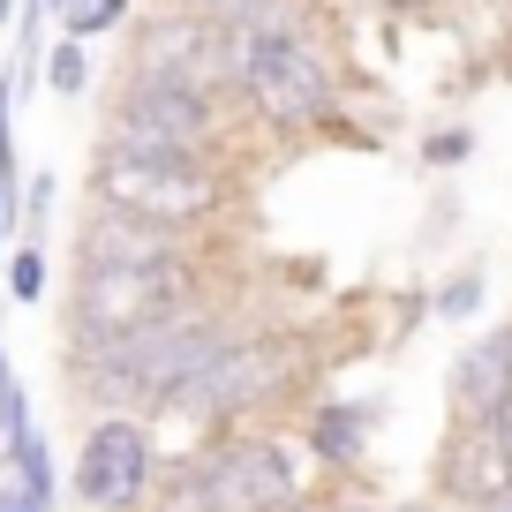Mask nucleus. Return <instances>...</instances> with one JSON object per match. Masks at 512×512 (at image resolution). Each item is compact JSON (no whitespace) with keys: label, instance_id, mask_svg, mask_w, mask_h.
Returning <instances> with one entry per match:
<instances>
[{"label":"nucleus","instance_id":"obj_1","mask_svg":"<svg viewBox=\"0 0 512 512\" xmlns=\"http://www.w3.org/2000/svg\"><path fill=\"white\" fill-rule=\"evenodd\" d=\"M302 400H317V347H309V332H287V324H241V332L181 384L174 400L151 415V430H159V437L181 430L189 452H196V445H211V437H226V430L279 422L287 407H302ZM174 460H181V452H174Z\"/></svg>","mask_w":512,"mask_h":512},{"label":"nucleus","instance_id":"obj_2","mask_svg":"<svg viewBox=\"0 0 512 512\" xmlns=\"http://www.w3.org/2000/svg\"><path fill=\"white\" fill-rule=\"evenodd\" d=\"M241 332L234 302L211 294V302H189L174 317H151L136 332H106V339H68V384H76L91 407L106 415H159L181 384Z\"/></svg>","mask_w":512,"mask_h":512},{"label":"nucleus","instance_id":"obj_3","mask_svg":"<svg viewBox=\"0 0 512 512\" xmlns=\"http://www.w3.org/2000/svg\"><path fill=\"white\" fill-rule=\"evenodd\" d=\"M309 445L287 437L279 422H256V430H226L211 445L166 460L159 490L144 512H287L309 490Z\"/></svg>","mask_w":512,"mask_h":512},{"label":"nucleus","instance_id":"obj_4","mask_svg":"<svg viewBox=\"0 0 512 512\" xmlns=\"http://www.w3.org/2000/svg\"><path fill=\"white\" fill-rule=\"evenodd\" d=\"M241 121L264 144H309L347 128V76L324 31H287V38H249L241 68Z\"/></svg>","mask_w":512,"mask_h":512},{"label":"nucleus","instance_id":"obj_5","mask_svg":"<svg viewBox=\"0 0 512 512\" xmlns=\"http://www.w3.org/2000/svg\"><path fill=\"white\" fill-rule=\"evenodd\" d=\"M83 189H91V204L136 211V219L181 226V234H219V226L241 211L234 159H151V151L98 144Z\"/></svg>","mask_w":512,"mask_h":512},{"label":"nucleus","instance_id":"obj_6","mask_svg":"<svg viewBox=\"0 0 512 512\" xmlns=\"http://www.w3.org/2000/svg\"><path fill=\"white\" fill-rule=\"evenodd\" d=\"M249 136L234 98L189 91V83H159V76H113L98 144L121 151H151V159H226Z\"/></svg>","mask_w":512,"mask_h":512},{"label":"nucleus","instance_id":"obj_7","mask_svg":"<svg viewBox=\"0 0 512 512\" xmlns=\"http://www.w3.org/2000/svg\"><path fill=\"white\" fill-rule=\"evenodd\" d=\"M211 256H181V264H76L68 279L61 324L68 339H106V332H136L151 317H174L189 302H211Z\"/></svg>","mask_w":512,"mask_h":512},{"label":"nucleus","instance_id":"obj_8","mask_svg":"<svg viewBox=\"0 0 512 512\" xmlns=\"http://www.w3.org/2000/svg\"><path fill=\"white\" fill-rule=\"evenodd\" d=\"M241 68H249V31H226V23H211V16H189L174 0L128 16L121 76L189 83V91H211V98H234L241 106Z\"/></svg>","mask_w":512,"mask_h":512},{"label":"nucleus","instance_id":"obj_9","mask_svg":"<svg viewBox=\"0 0 512 512\" xmlns=\"http://www.w3.org/2000/svg\"><path fill=\"white\" fill-rule=\"evenodd\" d=\"M166 475L159 430L144 415H98L76 452V505L91 512H144Z\"/></svg>","mask_w":512,"mask_h":512},{"label":"nucleus","instance_id":"obj_10","mask_svg":"<svg viewBox=\"0 0 512 512\" xmlns=\"http://www.w3.org/2000/svg\"><path fill=\"white\" fill-rule=\"evenodd\" d=\"M181 256H219V234H181L113 204H91L76 226V264H181Z\"/></svg>","mask_w":512,"mask_h":512},{"label":"nucleus","instance_id":"obj_11","mask_svg":"<svg viewBox=\"0 0 512 512\" xmlns=\"http://www.w3.org/2000/svg\"><path fill=\"white\" fill-rule=\"evenodd\" d=\"M512 482V452L497 422H445V445L430 467V497L452 512H482L497 490Z\"/></svg>","mask_w":512,"mask_h":512},{"label":"nucleus","instance_id":"obj_12","mask_svg":"<svg viewBox=\"0 0 512 512\" xmlns=\"http://www.w3.org/2000/svg\"><path fill=\"white\" fill-rule=\"evenodd\" d=\"M512 407V324L475 332L445 369V415L452 422H497Z\"/></svg>","mask_w":512,"mask_h":512},{"label":"nucleus","instance_id":"obj_13","mask_svg":"<svg viewBox=\"0 0 512 512\" xmlns=\"http://www.w3.org/2000/svg\"><path fill=\"white\" fill-rule=\"evenodd\" d=\"M369 430H377V407L369 400H309V415H302L309 460L332 467V475H354L369 460Z\"/></svg>","mask_w":512,"mask_h":512},{"label":"nucleus","instance_id":"obj_14","mask_svg":"<svg viewBox=\"0 0 512 512\" xmlns=\"http://www.w3.org/2000/svg\"><path fill=\"white\" fill-rule=\"evenodd\" d=\"M189 16H211L226 31L249 38H287V31H324L332 23V0H174Z\"/></svg>","mask_w":512,"mask_h":512},{"label":"nucleus","instance_id":"obj_15","mask_svg":"<svg viewBox=\"0 0 512 512\" xmlns=\"http://www.w3.org/2000/svg\"><path fill=\"white\" fill-rule=\"evenodd\" d=\"M128 16H136V0H53V23H61V38H113L128 31Z\"/></svg>","mask_w":512,"mask_h":512},{"label":"nucleus","instance_id":"obj_16","mask_svg":"<svg viewBox=\"0 0 512 512\" xmlns=\"http://www.w3.org/2000/svg\"><path fill=\"white\" fill-rule=\"evenodd\" d=\"M38 83H46L53 98H83V91H91V46H83V38H46Z\"/></svg>","mask_w":512,"mask_h":512},{"label":"nucleus","instance_id":"obj_17","mask_svg":"<svg viewBox=\"0 0 512 512\" xmlns=\"http://www.w3.org/2000/svg\"><path fill=\"white\" fill-rule=\"evenodd\" d=\"M8 467H16V482L38 497V505H53V452H46V437H38V430H23L16 445H8Z\"/></svg>","mask_w":512,"mask_h":512},{"label":"nucleus","instance_id":"obj_18","mask_svg":"<svg viewBox=\"0 0 512 512\" xmlns=\"http://www.w3.org/2000/svg\"><path fill=\"white\" fill-rule=\"evenodd\" d=\"M482 294H490V279H482V264H467V272H445V287L430 294V309H437L445 324H467V317L482 309Z\"/></svg>","mask_w":512,"mask_h":512},{"label":"nucleus","instance_id":"obj_19","mask_svg":"<svg viewBox=\"0 0 512 512\" xmlns=\"http://www.w3.org/2000/svg\"><path fill=\"white\" fill-rule=\"evenodd\" d=\"M0 287L16 294V302H46V249H38V241H16V256H8Z\"/></svg>","mask_w":512,"mask_h":512},{"label":"nucleus","instance_id":"obj_20","mask_svg":"<svg viewBox=\"0 0 512 512\" xmlns=\"http://www.w3.org/2000/svg\"><path fill=\"white\" fill-rule=\"evenodd\" d=\"M0 189L23 196V151H16V76H0Z\"/></svg>","mask_w":512,"mask_h":512},{"label":"nucleus","instance_id":"obj_21","mask_svg":"<svg viewBox=\"0 0 512 512\" xmlns=\"http://www.w3.org/2000/svg\"><path fill=\"white\" fill-rule=\"evenodd\" d=\"M475 159V128H430V136H422V166H430V174H452V166H467Z\"/></svg>","mask_w":512,"mask_h":512},{"label":"nucleus","instance_id":"obj_22","mask_svg":"<svg viewBox=\"0 0 512 512\" xmlns=\"http://www.w3.org/2000/svg\"><path fill=\"white\" fill-rule=\"evenodd\" d=\"M46 219H53V174H31V181H23V196H16V226H23V241L46 234Z\"/></svg>","mask_w":512,"mask_h":512},{"label":"nucleus","instance_id":"obj_23","mask_svg":"<svg viewBox=\"0 0 512 512\" xmlns=\"http://www.w3.org/2000/svg\"><path fill=\"white\" fill-rule=\"evenodd\" d=\"M0 512H46V505H38V497H31V490H23V482H16V475H8V490H0Z\"/></svg>","mask_w":512,"mask_h":512},{"label":"nucleus","instance_id":"obj_24","mask_svg":"<svg viewBox=\"0 0 512 512\" xmlns=\"http://www.w3.org/2000/svg\"><path fill=\"white\" fill-rule=\"evenodd\" d=\"M8 234H16V196L0 189V241H8Z\"/></svg>","mask_w":512,"mask_h":512},{"label":"nucleus","instance_id":"obj_25","mask_svg":"<svg viewBox=\"0 0 512 512\" xmlns=\"http://www.w3.org/2000/svg\"><path fill=\"white\" fill-rule=\"evenodd\" d=\"M482 512H512V482H505V490H497V497H490Z\"/></svg>","mask_w":512,"mask_h":512},{"label":"nucleus","instance_id":"obj_26","mask_svg":"<svg viewBox=\"0 0 512 512\" xmlns=\"http://www.w3.org/2000/svg\"><path fill=\"white\" fill-rule=\"evenodd\" d=\"M392 512H452V505H437V497H422V505H392Z\"/></svg>","mask_w":512,"mask_h":512},{"label":"nucleus","instance_id":"obj_27","mask_svg":"<svg viewBox=\"0 0 512 512\" xmlns=\"http://www.w3.org/2000/svg\"><path fill=\"white\" fill-rule=\"evenodd\" d=\"M497 430H505V452H512V407H505V415H497Z\"/></svg>","mask_w":512,"mask_h":512},{"label":"nucleus","instance_id":"obj_28","mask_svg":"<svg viewBox=\"0 0 512 512\" xmlns=\"http://www.w3.org/2000/svg\"><path fill=\"white\" fill-rule=\"evenodd\" d=\"M339 512H384V505H354V497H347V505H339Z\"/></svg>","mask_w":512,"mask_h":512}]
</instances>
